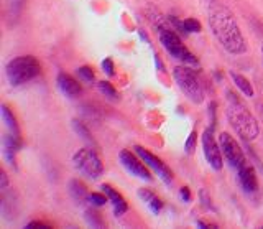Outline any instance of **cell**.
Instances as JSON below:
<instances>
[{
	"label": "cell",
	"mask_w": 263,
	"mask_h": 229,
	"mask_svg": "<svg viewBox=\"0 0 263 229\" xmlns=\"http://www.w3.org/2000/svg\"><path fill=\"white\" fill-rule=\"evenodd\" d=\"M209 27L220 46L230 55H242L247 51V42L237 25L234 13L226 7L216 5L209 12Z\"/></svg>",
	"instance_id": "1"
},
{
	"label": "cell",
	"mask_w": 263,
	"mask_h": 229,
	"mask_svg": "<svg viewBox=\"0 0 263 229\" xmlns=\"http://www.w3.org/2000/svg\"><path fill=\"white\" fill-rule=\"evenodd\" d=\"M227 120L232 129L240 135L243 140L250 142L260 135L258 120L255 119L249 108L242 102V99L232 91H227Z\"/></svg>",
	"instance_id": "2"
},
{
	"label": "cell",
	"mask_w": 263,
	"mask_h": 229,
	"mask_svg": "<svg viewBox=\"0 0 263 229\" xmlns=\"http://www.w3.org/2000/svg\"><path fill=\"white\" fill-rule=\"evenodd\" d=\"M41 66L38 60L31 55H25L18 56V58H13L7 63L5 66V75L8 83L12 86H22L27 84L30 81H33L36 76H40Z\"/></svg>",
	"instance_id": "3"
},
{
	"label": "cell",
	"mask_w": 263,
	"mask_h": 229,
	"mask_svg": "<svg viewBox=\"0 0 263 229\" xmlns=\"http://www.w3.org/2000/svg\"><path fill=\"white\" fill-rule=\"evenodd\" d=\"M173 78H175L181 93L191 102L201 104L204 101V86L196 69L189 66H176L173 69Z\"/></svg>",
	"instance_id": "4"
},
{
	"label": "cell",
	"mask_w": 263,
	"mask_h": 229,
	"mask_svg": "<svg viewBox=\"0 0 263 229\" xmlns=\"http://www.w3.org/2000/svg\"><path fill=\"white\" fill-rule=\"evenodd\" d=\"M158 37H160L161 46L175 60L184 63V64H199L197 63V58L187 50L186 45L183 43V40L179 38V35L173 28L158 27Z\"/></svg>",
	"instance_id": "5"
},
{
	"label": "cell",
	"mask_w": 263,
	"mask_h": 229,
	"mask_svg": "<svg viewBox=\"0 0 263 229\" xmlns=\"http://www.w3.org/2000/svg\"><path fill=\"white\" fill-rule=\"evenodd\" d=\"M72 163L82 175H86L90 180L101 178L102 173H104L102 160L97 155L96 149H92V147H84V149H79L76 153H74Z\"/></svg>",
	"instance_id": "6"
},
{
	"label": "cell",
	"mask_w": 263,
	"mask_h": 229,
	"mask_svg": "<svg viewBox=\"0 0 263 229\" xmlns=\"http://www.w3.org/2000/svg\"><path fill=\"white\" fill-rule=\"evenodd\" d=\"M219 145H220L222 155H224L226 160L229 162V165L232 168L238 170L243 165H247V158L240 149V145L237 144V140L230 134L222 132L219 135Z\"/></svg>",
	"instance_id": "7"
},
{
	"label": "cell",
	"mask_w": 263,
	"mask_h": 229,
	"mask_svg": "<svg viewBox=\"0 0 263 229\" xmlns=\"http://www.w3.org/2000/svg\"><path fill=\"white\" fill-rule=\"evenodd\" d=\"M212 127L211 129H205L204 134L201 137V142H202V153L208 163L211 165L212 170L220 171L222 167H224V157H222V150H220V145L219 142L214 138L212 134Z\"/></svg>",
	"instance_id": "8"
},
{
	"label": "cell",
	"mask_w": 263,
	"mask_h": 229,
	"mask_svg": "<svg viewBox=\"0 0 263 229\" xmlns=\"http://www.w3.org/2000/svg\"><path fill=\"white\" fill-rule=\"evenodd\" d=\"M135 153L145 162V165L148 168H152L155 171V175H158V178L164 185L173 183V171L161 158H158L156 155H153L152 152H148L146 149H143V147H140V145L135 147Z\"/></svg>",
	"instance_id": "9"
},
{
	"label": "cell",
	"mask_w": 263,
	"mask_h": 229,
	"mask_svg": "<svg viewBox=\"0 0 263 229\" xmlns=\"http://www.w3.org/2000/svg\"><path fill=\"white\" fill-rule=\"evenodd\" d=\"M119 160L122 163V167L125 168L130 175H134V177H137L140 180H145V182H152V180H153L150 170L146 168L143 160L140 158L137 153H132L130 150L123 149L119 153Z\"/></svg>",
	"instance_id": "10"
},
{
	"label": "cell",
	"mask_w": 263,
	"mask_h": 229,
	"mask_svg": "<svg viewBox=\"0 0 263 229\" xmlns=\"http://www.w3.org/2000/svg\"><path fill=\"white\" fill-rule=\"evenodd\" d=\"M23 142L22 137L16 134H5L2 138V153L7 160L8 165H12L13 168H16V153L22 150Z\"/></svg>",
	"instance_id": "11"
},
{
	"label": "cell",
	"mask_w": 263,
	"mask_h": 229,
	"mask_svg": "<svg viewBox=\"0 0 263 229\" xmlns=\"http://www.w3.org/2000/svg\"><path fill=\"white\" fill-rule=\"evenodd\" d=\"M237 178H238V183H240L242 190L245 193H255L258 190V180H257V173H255V168L252 165H243L242 168L237 170Z\"/></svg>",
	"instance_id": "12"
},
{
	"label": "cell",
	"mask_w": 263,
	"mask_h": 229,
	"mask_svg": "<svg viewBox=\"0 0 263 229\" xmlns=\"http://www.w3.org/2000/svg\"><path fill=\"white\" fill-rule=\"evenodd\" d=\"M56 83H58V87H60V91L66 97H71V99L81 96V93H82V86L79 84V81L74 79L71 75H68V73H60Z\"/></svg>",
	"instance_id": "13"
},
{
	"label": "cell",
	"mask_w": 263,
	"mask_h": 229,
	"mask_svg": "<svg viewBox=\"0 0 263 229\" xmlns=\"http://www.w3.org/2000/svg\"><path fill=\"white\" fill-rule=\"evenodd\" d=\"M102 191L107 195V198H109L110 204H112V208H114V215L115 216H123L127 213L128 209V204L125 201V198L117 191V190H114V188L110 185H102Z\"/></svg>",
	"instance_id": "14"
},
{
	"label": "cell",
	"mask_w": 263,
	"mask_h": 229,
	"mask_svg": "<svg viewBox=\"0 0 263 229\" xmlns=\"http://www.w3.org/2000/svg\"><path fill=\"white\" fill-rule=\"evenodd\" d=\"M137 195H138V198L146 204L148 209H150L153 215H160L163 211V201L158 198V195H155L152 190H148V188H140Z\"/></svg>",
	"instance_id": "15"
},
{
	"label": "cell",
	"mask_w": 263,
	"mask_h": 229,
	"mask_svg": "<svg viewBox=\"0 0 263 229\" xmlns=\"http://www.w3.org/2000/svg\"><path fill=\"white\" fill-rule=\"evenodd\" d=\"M68 191H69V196L74 200V203H78V204H84L89 200V193H87L86 185L78 178H74L69 182Z\"/></svg>",
	"instance_id": "16"
},
{
	"label": "cell",
	"mask_w": 263,
	"mask_h": 229,
	"mask_svg": "<svg viewBox=\"0 0 263 229\" xmlns=\"http://www.w3.org/2000/svg\"><path fill=\"white\" fill-rule=\"evenodd\" d=\"M170 22L173 23V27H175V30H179L183 35H189V33H199L202 25L201 22H197L194 19H187V20H178L175 17H170Z\"/></svg>",
	"instance_id": "17"
},
{
	"label": "cell",
	"mask_w": 263,
	"mask_h": 229,
	"mask_svg": "<svg viewBox=\"0 0 263 229\" xmlns=\"http://www.w3.org/2000/svg\"><path fill=\"white\" fill-rule=\"evenodd\" d=\"M0 112H2V119L5 122L7 129L10 130L12 134H16L20 135V127H18V122H16L13 112L10 111V108H8L7 104H2V109H0Z\"/></svg>",
	"instance_id": "18"
},
{
	"label": "cell",
	"mask_w": 263,
	"mask_h": 229,
	"mask_svg": "<svg viewBox=\"0 0 263 229\" xmlns=\"http://www.w3.org/2000/svg\"><path fill=\"white\" fill-rule=\"evenodd\" d=\"M230 78H232V81H234V84L240 89L242 91V94L243 96H247V97H253V86L250 84V81L247 79L245 76H242V75H238V73H230Z\"/></svg>",
	"instance_id": "19"
},
{
	"label": "cell",
	"mask_w": 263,
	"mask_h": 229,
	"mask_svg": "<svg viewBox=\"0 0 263 229\" xmlns=\"http://www.w3.org/2000/svg\"><path fill=\"white\" fill-rule=\"evenodd\" d=\"M72 129H74V132H76V134L82 138V140L87 142L89 145L96 147L94 137H92V134H90V130L87 129V126L84 124V122L79 120V119H74V120H72Z\"/></svg>",
	"instance_id": "20"
},
{
	"label": "cell",
	"mask_w": 263,
	"mask_h": 229,
	"mask_svg": "<svg viewBox=\"0 0 263 229\" xmlns=\"http://www.w3.org/2000/svg\"><path fill=\"white\" fill-rule=\"evenodd\" d=\"M23 4H25V0H10V2H8V7H7L8 20L15 23L20 19V13L23 10Z\"/></svg>",
	"instance_id": "21"
},
{
	"label": "cell",
	"mask_w": 263,
	"mask_h": 229,
	"mask_svg": "<svg viewBox=\"0 0 263 229\" xmlns=\"http://www.w3.org/2000/svg\"><path fill=\"white\" fill-rule=\"evenodd\" d=\"M84 218L87 221L89 226L92 227H104V219L101 216V213L96 209H86L84 211Z\"/></svg>",
	"instance_id": "22"
},
{
	"label": "cell",
	"mask_w": 263,
	"mask_h": 229,
	"mask_svg": "<svg viewBox=\"0 0 263 229\" xmlns=\"http://www.w3.org/2000/svg\"><path fill=\"white\" fill-rule=\"evenodd\" d=\"M99 91H101L107 99H110V101H117L119 99V94L117 91H115V87L109 83V81H99Z\"/></svg>",
	"instance_id": "23"
},
{
	"label": "cell",
	"mask_w": 263,
	"mask_h": 229,
	"mask_svg": "<svg viewBox=\"0 0 263 229\" xmlns=\"http://www.w3.org/2000/svg\"><path fill=\"white\" fill-rule=\"evenodd\" d=\"M76 75L79 76L81 81H84V83H87V84H92L94 79H96V75H94V71L90 66H79L76 69Z\"/></svg>",
	"instance_id": "24"
},
{
	"label": "cell",
	"mask_w": 263,
	"mask_h": 229,
	"mask_svg": "<svg viewBox=\"0 0 263 229\" xmlns=\"http://www.w3.org/2000/svg\"><path fill=\"white\" fill-rule=\"evenodd\" d=\"M92 206H104V204L109 201L107 198V195L102 191V193H89V200H87Z\"/></svg>",
	"instance_id": "25"
},
{
	"label": "cell",
	"mask_w": 263,
	"mask_h": 229,
	"mask_svg": "<svg viewBox=\"0 0 263 229\" xmlns=\"http://www.w3.org/2000/svg\"><path fill=\"white\" fill-rule=\"evenodd\" d=\"M196 142H197V132H196V130H193V132L187 135L186 142H184V150H186L187 155H193L194 153Z\"/></svg>",
	"instance_id": "26"
},
{
	"label": "cell",
	"mask_w": 263,
	"mask_h": 229,
	"mask_svg": "<svg viewBox=\"0 0 263 229\" xmlns=\"http://www.w3.org/2000/svg\"><path fill=\"white\" fill-rule=\"evenodd\" d=\"M199 200H201V204H202L205 209H214L212 200H211V196L208 195V191H205V190H201L199 191Z\"/></svg>",
	"instance_id": "27"
},
{
	"label": "cell",
	"mask_w": 263,
	"mask_h": 229,
	"mask_svg": "<svg viewBox=\"0 0 263 229\" xmlns=\"http://www.w3.org/2000/svg\"><path fill=\"white\" fill-rule=\"evenodd\" d=\"M102 71L105 73L107 76H115V66H114V61L110 58H105L102 61Z\"/></svg>",
	"instance_id": "28"
},
{
	"label": "cell",
	"mask_w": 263,
	"mask_h": 229,
	"mask_svg": "<svg viewBox=\"0 0 263 229\" xmlns=\"http://www.w3.org/2000/svg\"><path fill=\"white\" fill-rule=\"evenodd\" d=\"M179 198L183 200L184 203H189L191 201V191H189V188L187 186H183L179 190Z\"/></svg>",
	"instance_id": "29"
},
{
	"label": "cell",
	"mask_w": 263,
	"mask_h": 229,
	"mask_svg": "<svg viewBox=\"0 0 263 229\" xmlns=\"http://www.w3.org/2000/svg\"><path fill=\"white\" fill-rule=\"evenodd\" d=\"M0 188H2V190H7L8 188V177H7L5 171L0 173Z\"/></svg>",
	"instance_id": "30"
},
{
	"label": "cell",
	"mask_w": 263,
	"mask_h": 229,
	"mask_svg": "<svg viewBox=\"0 0 263 229\" xmlns=\"http://www.w3.org/2000/svg\"><path fill=\"white\" fill-rule=\"evenodd\" d=\"M27 227H28V229H33V227H45V229H48L49 226L45 224V223H41V221H31V223L27 224Z\"/></svg>",
	"instance_id": "31"
},
{
	"label": "cell",
	"mask_w": 263,
	"mask_h": 229,
	"mask_svg": "<svg viewBox=\"0 0 263 229\" xmlns=\"http://www.w3.org/2000/svg\"><path fill=\"white\" fill-rule=\"evenodd\" d=\"M197 226H199V227H217L216 224H212V223H208V221H202V219H199V221H197V223H196Z\"/></svg>",
	"instance_id": "32"
},
{
	"label": "cell",
	"mask_w": 263,
	"mask_h": 229,
	"mask_svg": "<svg viewBox=\"0 0 263 229\" xmlns=\"http://www.w3.org/2000/svg\"><path fill=\"white\" fill-rule=\"evenodd\" d=\"M261 51H263V48H261Z\"/></svg>",
	"instance_id": "33"
}]
</instances>
